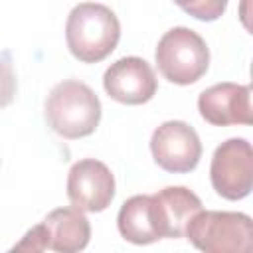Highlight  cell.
I'll use <instances>...</instances> for the list:
<instances>
[{
    "label": "cell",
    "instance_id": "ba28073f",
    "mask_svg": "<svg viewBox=\"0 0 253 253\" xmlns=\"http://www.w3.org/2000/svg\"><path fill=\"white\" fill-rule=\"evenodd\" d=\"M67 198L81 211H103L115 198V176L109 166L95 158H83L69 168Z\"/></svg>",
    "mask_w": 253,
    "mask_h": 253
},
{
    "label": "cell",
    "instance_id": "6da1fadb",
    "mask_svg": "<svg viewBox=\"0 0 253 253\" xmlns=\"http://www.w3.org/2000/svg\"><path fill=\"white\" fill-rule=\"evenodd\" d=\"M121 40V22L117 14L97 2L73 6L65 24V42L81 63H99L109 57Z\"/></svg>",
    "mask_w": 253,
    "mask_h": 253
},
{
    "label": "cell",
    "instance_id": "277c9868",
    "mask_svg": "<svg viewBox=\"0 0 253 253\" xmlns=\"http://www.w3.org/2000/svg\"><path fill=\"white\" fill-rule=\"evenodd\" d=\"M154 59L164 79L176 85H192L206 75L210 49L198 32L178 26L158 40Z\"/></svg>",
    "mask_w": 253,
    "mask_h": 253
},
{
    "label": "cell",
    "instance_id": "30bf717a",
    "mask_svg": "<svg viewBox=\"0 0 253 253\" xmlns=\"http://www.w3.org/2000/svg\"><path fill=\"white\" fill-rule=\"evenodd\" d=\"M198 111L202 119L213 126L251 125V87L231 81L215 83L200 93Z\"/></svg>",
    "mask_w": 253,
    "mask_h": 253
},
{
    "label": "cell",
    "instance_id": "4fadbf2b",
    "mask_svg": "<svg viewBox=\"0 0 253 253\" xmlns=\"http://www.w3.org/2000/svg\"><path fill=\"white\" fill-rule=\"evenodd\" d=\"M174 4L202 22H213L221 18L227 8V0H174Z\"/></svg>",
    "mask_w": 253,
    "mask_h": 253
},
{
    "label": "cell",
    "instance_id": "5bb4252c",
    "mask_svg": "<svg viewBox=\"0 0 253 253\" xmlns=\"http://www.w3.org/2000/svg\"><path fill=\"white\" fill-rule=\"evenodd\" d=\"M18 83H16V73L12 69L10 59L0 57V109L8 107L14 101Z\"/></svg>",
    "mask_w": 253,
    "mask_h": 253
},
{
    "label": "cell",
    "instance_id": "7c38bea8",
    "mask_svg": "<svg viewBox=\"0 0 253 253\" xmlns=\"http://www.w3.org/2000/svg\"><path fill=\"white\" fill-rule=\"evenodd\" d=\"M117 227L123 239L134 245H148L158 241L150 213V198L144 194L128 198L119 210Z\"/></svg>",
    "mask_w": 253,
    "mask_h": 253
},
{
    "label": "cell",
    "instance_id": "9c48e42d",
    "mask_svg": "<svg viewBox=\"0 0 253 253\" xmlns=\"http://www.w3.org/2000/svg\"><path fill=\"white\" fill-rule=\"evenodd\" d=\"M103 87L111 99L123 105H142L156 95L158 81L152 65L146 59L128 55L107 67Z\"/></svg>",
    "mask_w": 253,
    "mask_h": 253
},
{
    "label": "cell",
    "instance_id": "3957f363",
    "mask_svg": "<svg viewBox=\"0 0 253 253\" xmlns=\"http://www.w3.org/2000/svg\"><path fill=\"white\" fill-rule=\"evenodd\" d=\"M184 237L206 253H249L253 247V221L241 211L200 210L188 221Z\"/></svg>",
    "mask_w": 253,
    "mask_h": 253
},
{
    "label": "cell",
    "instance_id": "8fae6325",
    "mask_svg": "<svg viewBox=\"0 0 253 253\" xmlns=\"http://www.w3.org/2000/svg\"><path fill=\"white\" fill-rule=\"evenodd\" d=\"M150 213L158 239H180L194 213L202 210V200L186 186H168L150 194Z\"/></svg>",
    "mask_w": 253,
    "mask_h": 253
},
{
    "label": "cell",
    "instance_id": "5b68a950",
    "mask_svg": "<svg viewBox=\"0 0 253 253\" xmlns=\"http://www.w3.org/2000/svg\"><path fill=\"white\" fill-rule=\"evenodd\" d=\"M91 225L85 213L77 208H57L49 211L42 223L34 225L12 251H57L75 253L87 247Z\"/></svg>",
    "mask_w": 253,
    "mask_h": 253
},
{
    "label": "cell",
    "instance_id": "52a82bcc",
    "mask_svg": "<svg viewBox=\"0 0 253 253\" xmlns=\"http://www.w3.org/2000/svg\"><path fill=\"white\" fill-rule=\"evenodd\" d=\"M154 162L172 174L192 172L202 158V142L194 126L184 121H166L150 136Z\"/></svg>",
    "mask_w": 253,
    "mask_h": 253
},
{
    "label": "cell",
    "instance_id": "7a4b0ae2",
    "mask_svg": "<svg viewBox=\"0 0 253 253\" xmlns=\"http://www.w3.org/2000/svg\"><path fill=\"white\" fill-rule=\"evenodd\" d=\"M101 101L97 93L77 79L59 81L45 99V121L53 132L67 140L95 132L101 121Z\"/></svg>",
    "mask_w": 253,
    "mask_h": 253
},
{
    "label": "cell",
    "instance_id": "8992f818",
    "mask_svg": "<svg viewBox=\"0 0 253 253\" xmlns=\"http://www.w3.org/2000/svg\"><path fill=\"white\" fill-rule=\"evenodd\" d=\"M213 190L225 200H243L253 188V150L245 138L221 142L210 164Z\"/></svg>",
    "mask_w": 253,
    "mask_h": 253
}]
</instances>
